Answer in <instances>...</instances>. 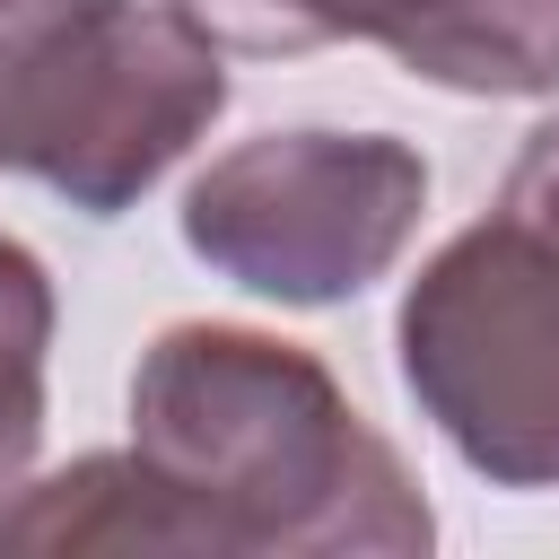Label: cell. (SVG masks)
<instances>
[{
	"instance_id": "obj_1",
	"label": "cell",
	"mask_w": 559,
	"mask_h": 559,
	"mask_svg": "<svg viewBox=\"0 0 559 559\" xmlns=\"http://www.w3.org/2000/svg\"><path fill=\"white\" fill-rule=\"evenodd\" d=\"M131 445L183 489L218 559H411L437 542L411 463L280 332H157L131 367Z\"/></svg>"
},
{
	"instance_id": "obj_2",
	"label": "cell",
	"mask_w": 559,
	"mask_h": 559,
	"mask_svg": "<svg viewBox=\"0 0 559 559\" xmlns=\"http://www.w3.org/2000/svg\"><path fill=\"white\" fill-rule=\"evenodd\" d=\"M393 349L411 402L489 489H559V114L524 131L498 210L419 262Z\"/></svg>"
},
{
	"instance_id": "obj_3",
	"label": "cell",
	"mask_w": 559,
	"mask_h": 559,
	"mask_svg": "<svg viewBox=\"0 0 559 559\" xmlns=\"http://www.w3.org/2000/svg\"><path fill=\"white\" fill-rule=\"evenodd\" d=\"M218 52L175 0H0V166L122 218L218 122Z\"/></svg>"
},
{
	"instance_id": "obj_4",
	"label": "cell",
	"mask_w": 559,
	"mask_h": 559,
	"mask_svg": "<svg viewBox=\"0 0 559 559\" xmlns=\"http://www.w3.org/2000/svg\"><path fill=\"white\" fill-rule=\"evenodd\" d=\"M419 210H428V157L411 140L262 131L192 175L183 245L271 306H341L402 262Z\"/></svg>"
},
{
	"instance_id": "obj_5",
	"label": "cell",
	"mask_w": 559,
	"mask_h": 559,
	"mask_svg": "<svg viewBox=\"0 0 559 559\" xmlns=\"http://www.w3.org/2000/svg\"><path fill=\"white\" fill-rule=\"evenodd\" d=\"M227 52H323L384 44L411 79L454 96H550L559 0H175Z\"/></svg>"
},
{
	"instance_id": "obj_6",
	"label": "cell",
	"mask_w": 559,
	"mask_h": 559,
	"mask_svg": "<svg viewBox=\"0 0 559 559\" xmlns=\"http://www.w3.org/2000/svg\"><path fill=\"white\" fill-rule=\"evenodd\" d=\"M9 559H79V550H148V559H218L210 524L183 507V489L131 445V454H79L52 480H26L0 507Z\"/></svg>"
},
{
	"instance_id": "obj_7",
	"label": "cell",
	"mask_w": 559,
	"mask_h": 559,
	"mask_svg": "<svg viewBox=\"0 0 559 559\" xmlns=\"http://www.w3.org/2000/svg\"><path fill=\"white\" fill-rule=\"evenodd\" d=\"M52 271L0 236V507L26 489L44 445V349H52Z\"/></svg>"
}]
</instances>
